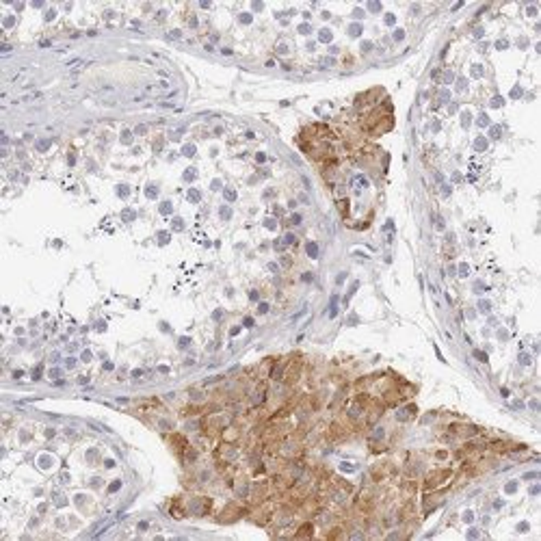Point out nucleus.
Segmentation results:
<instances>
[{
  "label": "nucleus",
  "instance_id": "obj_1",
  "mask_svg": "<svg viewBox=\"0 0 541 541\" xmlns=\"http://www.w3.org/2000/svg\"><path fill=\"white\" fill-rule=\"evenodd\" d=\"M450 470H440V472H435V474H431V477L427 478V483H424V487L427 489H433V487H437V485L440 483H444L446 478H450Z\"/></svg>",
  "mask_w": 541,
  "mask_h": 541
}]
</instances>
